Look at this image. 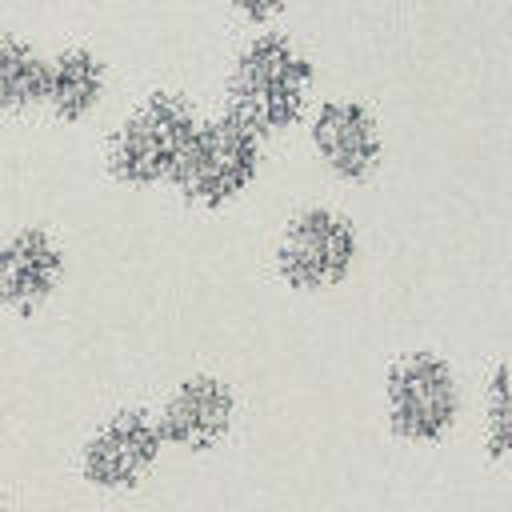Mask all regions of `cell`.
<instances>
[{
    "label": "cell",
    "instance_id": "277c9868",
    "mask_svg": "<svg viewBox=\"0 0 512 512\" xmlns=\"http://www.w3.org/2000/svg\"><path fill=\"white\" fill-rule=\"evenodd\" d=\"M460 420L456 368L428 348L400 352L384 368V424L400 444L432 448Z\"/></svg>",
    "mask_w": 512,
    "mask_h": 512
},
{
    "label": "cell",
    "instance_id": "52a82bcc",
    "mask_svg": "<svg viewBox=\"0 0 512 512\" xmlns=\"http://www.w3.org/2000/svg\"><path fill=\"white\" fill-rule=\"evenodd\" d=\"M68 280V252L48 224H12L0 232V312L36 320Z\"/></svg>",
    "mask_w": 512,
    "mask_h": 512
},
{
    "label": "cell",
    "instance_id": "30bf717a",
    "mask_svg": "<svg viewBox=\"0 0 512 512\" xmlns=\"http://www.w3.org/2000/svg\"><path fill=\"white\" fill-rule=\"evenodd\" d=\"M112 88V68L92 44H60L48 52V84H44V116L60 128H76L92 120Z\"/></svg>",
    "mask_w": 512,
    "mask_h": 512
},
{
    "label": "cell",
    "instance_id": "7c38bea8",
    "mask_svg": "<svg viewBox=\"0 0 512 512\" xmlns=\"http://www.w3.org/2000/svg\"><path fill=\"white\" fill-rule=\"evenodd\" d=\"M484 456L512 460V356L484 380Z\"/></svg>",
    "mask_w": 512,
    "mask_h": 512
},
{
    "label": "cell",
    "instance_id": "4fadbf2b",
    "mask_svg": "<svg viewBox=\"0 0 512 512\" xmlns=\"http://www.w3.org/2000/svg\"><path fill=\"white\" fill-rule=\"evenodd\" d=\"M228 8L244 20V24H272L284 16L288 0H228Z\"/></svg>",
    "mask_w": 512,
    "mask_h": 512
},
{
    "label": "cell",
    "instance_id": "8992f818",
    "mask_svg": "<svg viewBox=\"0 0 512 512\" xmlns=\"http://www.w3.org/2000/svg\"><path fill=\"white\" fill-rule=\"evenodd\" d=\"M160 456L164 440L152 408L120 404L108 416H100L76 444V476L84 480V488L116 496L140 488L160 464Z\"/></svg>",
    "mask_w": 512,
    "mask_h": 512
},
{
    "label": "cell",
    "instance_id": "5bb4252c",
    "mask_svg": "<svg viewBox=\"0 0 512 512\" xmlns=\"http://www.w3.org/2000/svg\"><path fill=\"white\" fill-rule=\"evenodd\" d=\"M0 512H12V504H8V496H4V488H0Z\"/></svg>",
    "mask_w": 512,
    "mask_h": 512
},
{
    "label": "cell",
    "instance_id": "7a4b0ae2",
    "mask_svg": "<svg viewBox=\"0 0 512 512\" xmlns=\"http://www.w3.org/2000/svg\"><path fill=\"white\" fill-rule=\"evenodd\" d=\"M200 124V108L180 88H152L104 136V172L112 184L148 192L168 184L184 144Z\"/></svg>",
    "mask_w": 512,
    "mask_h": 512
},
{
    "label": "cell",
    "instance_id": "9c48e42d",
    "mask_svg": "<svg viewBox=\"0 0 512 512\" xmlns=\"http://www.w3.org/2000/svg\"><path fill=\"white\" fill-rule=\"evenodd\" d=\"M308 140L320 164L344 184H368L384 164L380 120L364 100L328 96L308 116Z\"/></svg>",
    "mask_w": 512,
    "mask_h": 512
},
{
    "label": "cell",
    "instance_id": "8fae6325",
    "mask_svg": "<svg viewBox=\"0 0 512 512\" xmlns=\"http://www.w3.org/2000/svg\"><path fill=\"white\" fill-rule=\"evenodd\" d=\"M48 52L40 40L0 28V120H24L44 108Z\"/></svg>",
    "mask_w": 512,
    "mask_h": 512
},
{
    "label": "cell",
    "instance_id": "3957f363",
    "mask_svg": "<svg viewBox=\"0 0 512 512\" xmlns=\"http://www.w3.org/2000/svg\"><path fill=\"white\" fill-rule=\"evenodd\" d=\"M260 164H264V140L248 124H240L228 112L200 116L192 140L184 144L168 176V188L188 208L220 212L256 184Z\"/></svg>",
    "mask_w": 512,
    "mask_h": 512
},
{
    "label": "cell",
    "instance_id": "6da1fadb",
    "mask_svg": "<svg viewBox=\"0 0 512 512\" xmlns=\"http://www.w3.org/2000/svg\"><path fill=\"white\" fill-rule=\"evenodd\" d=\"M316 64L284 32H256L232 60L224 80V112L260 140L296 128L312 104Z\"/></svg>",
    "mask_w": 512,
    "mask_h": 512
},
{
    "label": "cell",
    "instance_id": "ba28073f",
    "mask_svg": "<svg viewBox=\"0 0 512 512\" xmlns=\"http://www.w3.org/2000/svg\"><path fill=\"white\" fill-rule=\"evenodd\" d=\"M236 412H240V400H236V388L224 376L188 372L184 380H176L168 388V396L160 400V408L152 416H156L164 448L196 456V452L216 448L232 432Z\"/></svg>",
    "mask_w": 512,
    "mask_h": 512
},
{
    "label": "cell",
    "instance_id": "5b68a950",
    "mask_svg": "<svg viewBox=\"0 0 512 512\" xmlns=\"http://www.w3.org/2000/svg\"><path fill=\"white\" fill-rule=\"evenodd\" d=\"M360 260V232L352 216L328 204H308L276 236L272 268L292 292L316 296L340 288Z\"/></svg>",
    "mask_w": 512,
    "mask_h": 512
}]
</instances>
